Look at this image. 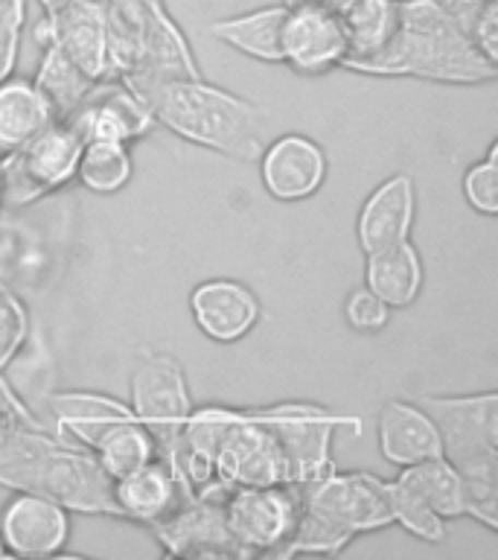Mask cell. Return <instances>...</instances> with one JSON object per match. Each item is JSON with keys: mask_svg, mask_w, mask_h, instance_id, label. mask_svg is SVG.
<instances>
[{"mask_svg": "<svg viewBox=\"0 0 498 560\" xmlns=\"http://www.w3.org/2000/svg\"><path fill=\"white\" fill-rule=\"evenodd\" d=\"M0 488L47 497L70 514L114 516V481L96 455L52 429L0 427Z\"/></svg>", "mask_w": 498, "mask_h": 560, "instance_id": "6da1fadb", "label": "cell"}, {"mask_svg": "<svg viewBox=\"0 0 498 560\" xmlns=\"http://www.w3.org/2000/svg\"><path fill=\"white\" fill-rule=\"evenodd\" d=\"M143 103L157 126H166L192 147L239 164H251L265 149V108L234 91L210 85L204 77L164 79Z\"/></svg>", "mask_w": 498, "mask_h": 560, "instance_id": "7a4b0ae2", "label": "cell"}, {"mask_svg": "<svg viewBox=\"0 0 498 560\" xmlns=\"http://www.w3.org/2000/svg\"><path fill=\"white\" fill-rule=\"evenodd\" d=\"M361 77L423 79L440 85H489L498 65L472 44L466 30L431 0H400V26L379 56L356 70Z\"/></svg>", "mask_w": 498, "mask_h": 560, "instance_id": "3957f363", "label": "cell"}, {"mask_svg": "<svg viewBox=\"0 0 498 560\" xmlns=\"http://www.w3.org/2000/svg\"><path fill=\"white\" fill-rule=\"evenodd\" d=\"M417 402L440 432L443 458L461 472L466 516L498 528V392L423 394Z\"/></svg>", "mask_w": 498, "mask_h": 560, "instance_id": "277c9868", "label": "cell"}, {"mask_svg": "<svg viewBox=\"0 0 498 560\" xmlns=\"http://www.w3.org/2000/svg\"><path fill=\"white\" fill-rule=\"evenodd\" d=\"M388 525H393L388 481L365 470H330L300 488V514L280 558L339 555L358 534Z\"/></svg>", "mask_w": 498, "mask_h": 560, "instance_id": "5b68a950", "label": "cell"}, {"mask_svg": "<svg viewBox=\"0 0 498 560\" xmlns=\"http://www.w3.org/2000/svg\"><path fill=\"white\" fill-rule=\"evenodd\" d=\"M82 138L64 120H52L21 149L0 155V205L29 208L76 178Z\"/></svg>", "mask_w": 498, "mask_h": 560, "instance_id": "8992f818", "label": "cell"}, {"mask_svg": "<svg viewBox=\"0 0 498 560\" xmlns=\"http://www.w3.org/2000/svg\"><path fill=\"white\" fill-rule=\"evenodd\" d=\"M129 406L155 438L157 455L173 462L181 450L183 423L195 409L181 362L166 350H143L131 371Z\"/></svg>", "mask_w": 498, "mask_h": 560, "instance_id": "52a82bcc", "label": "cell"}, {"mask_svg": "<svg viewBox=\"0 0 498 560\" xmlns=\"http://www.w3.org/2000/svg\"><path fill=\"white\" fill-rule=\"evenodd\" d=\"M300 514V488L239 485L225 497L227 528L245 558H280Z\"/></svg>", "mask_w": 498, "mask_h": 560, "instance_id": "ba28073f", "label": "cell"}, {"mask_svg": "<svg viewBox=\"0 0 498 560\" xmlns=\"http://www.w3.org/2000/svg\"><path fill=\"white\" fill-rule=\"evenodd\" d=\"M227 490H230L227 485L213 481L199 490L173 520L152 528L164 555H173V558H245L239 542L227 528Z\"/></svg>", "mask_w": 498, "mask_h": 560, "instance_id": "9c48e42d", "label": "cell"}, {"mask_svg": "<svg viewBox=\"0 0 498 560\" xmlns=\"http://www.w3.org/2000/svg\"><path fill=\"white\" fill-rule=\"evenodd\" d=\"M64 122L76 131L82 143L87 140L131 143L157 126L149 105L117 79H99L85 100L73 108V114L64 117Z\"/></svg>", "mask_w": 498, "mask_h": 560, "instance_id": "30bf717a", "label": "cell"}, {"mask_svg": "<svg viewBox=\"0 0 498 560\" xmlns=\"http://www.w3.org/2000/svg\"><path fill=\"white\" fill-rule=\"evenodd\" d=\"M38 47L56 44L85 77L108 79V30L103 0H70L59 12L42 15L33 30Z\"/></svg>", "mask_w": 498, "mask_h": 560, "instance_id": "8fae6325", "label": "cell"}, {"mask_svg": "<svg viewBox=\"0 0 498 560\" xmlns=\"http://www.w3.org/2000/svg\"><path fill=\"white\" fill-rule=\"evenodd\" d=\"M347 59V33L327 7H288L283 26V65L300 77H323Z\"/></svg>", "mask_w": 498, "mask_h": 560, "instance_id": "7c38bea8", "label": "cell"}, {"mask_svg": "<svg viewBox=\"0 0 498 560\" xmlns=\"http://www.w3.org/2000/svg\"><path fill=\"white\" fill-rule=\"evenodd\" d=\"M0 537L15 558H52L70 540V511L47 497L15 490L0 508Z\"/></svg>", "mask_w": 498, "mask_h": 560, "instance_id": "4fadbf2b", "label": "cell"}, {"mask_svg": "<svg viewBox=\"0 0 498 560\" xmlns=\"http://www.w3.org/2000/svg\"><path fill=\"white\" fill-rule=\"evenodd\" d=\"M195 497L181 472L166 462L164 455H155L140 470L114 481V502L120 511V520L157 528L166 520H173L190 499Z\"/></svg>", "mask_w": 498, "mask_h": 560, "instance_id": "5bb4252c", "label": "cell"}, {"mask_svg": "<svg viewBox=\"0 0 498 560\" xmlns=\"http://www.w3.org/2000/svg\"><path fill=\"white\" fill-rule=\"evenodd\" d=\"M260 178L271 199L304 201L321 190L327 178V155L318 140L306 135H283L262 149Z\"/></svg>", "mask_w": 498, "mask_h": 560, "instance_id": "9a60e30c", "label": "cell"}, {"mask_svg": "<svg viewBox=\"0 0 498 560\" xmlns=\"http://www.w3.org/2000/svg\"><path fill=\"white\" fill-rule=\"evenodd\" d=\"M190 313L208 339L234 345L260 322V301L239 280L213 278L192 289Z\"/></svg>", "mask_w": 498, "mask_h": 560, "instance_id": "2e32d148", "label": "cell"}, {"mask_svg": "<svg viewBox=\"0 0 498 560\" xmlns=\"http://www.w3.org/2000/svg\"><path fill=\"white\" fill-rule=\"evenodd\" d=\"M414 210H417L414 178L408 173L384 178L358 210L356 236L361 252H379V248L408 240L414 228Z\"/></svg>", "mask_w": 498, "mask_h": 560, "instance_id": "e0dca14e", "label": "cell"}, {"mask_svg": "<svg viewBox=\"0 0 498 560\" xmlns=\"http://www.w3.org/2000/svg\"><path fill=\"white\" fill-rule=\"evenodd\" d=\"M376 435H379L384 462L400 470L443 455L435 420L428 418V411L417 400L384 402L379 411V423H376Z\"/></svg>", "mask_w": 498, "mask_h": 560, "instance_id": "ac0fdd59", "label": "cell"}, {"mask_svg": "<svg viewBox=\"0 0 498 560\" xmlns=\"http://www.w3.org/2000/svg\"><path fill=\"white\" fill-rule=\"evenodd\" d=\"M52 432L73 438L87 450H94L96 441L120 420H131L129 402L117 400L111 394L99 392H56L50 397Z\"/></svg>", "mask_w": 498, "mask_h": 560, "instance_id": "d6986e66", "label": "cell"}, {"mask_svg": "<svg viewBox=\"0 0 498 560\" xmlns=\"http://www.w3.org/2000/svg\"><path fill=\"white\" fill-rule=\"evenodd\" d=\"M288 7L274 3V7L251 9L242 15L222 18L208 26L210 38L234 47L248 59L265 61V65H283V26H286Z\"/></svg>", "mask_w": 498, "mask_h": 560, "instance_id": "ffe728a7", "label": "cell"}, {"mask_svg": "<svg viewBox=\"0 0 498 560\" xmlns=\"http://www.w3.org/2000/svg\"><path fill=\"white\" fill-rule=\"evenodd\" d=\"M423 278H426L423 257L411 245V240L367 254V289L382 298L391 310H405L414 304L423 292Z\"/></svg>", "mask_w": 498, "mask_h": 560, "instance_id": "44dd1931", "label": "cell"}, {"mask_svg": "<svg viewBox=\"0 0 498 560\" xmlns=\"http://www.w3.org/2000/svg\"><path fill=\"white\" fill-rule=\"evenodd\" d=\"M347 33V59L341 70L356 73L361 65L379 56L400 26V0H356L341 15Z\"/></svg>", "mask_w": 498, "mask_h": 560, "instance_id": "7402d4cb", "label": "cell"}, {"mask_svg": "<svg viewBox=\"0 0 498 560\" xmlns=\"http://www.w3.org/2000/svg\"><path fill=\"white\" fill-rule=\"evenodd\" d=\"M52 120L56 114L35 82L15 77L0 82V155L29 143Z\"/></svg>", "mask_w": 498, "mask_h": 560, "instance_id": "603a6c76", "label": "cell"}, {"mask_svg": "<svg viewBox=\"0 0 498 560\" xmlns=\"http://www.w3.org/2000/svg\"><path fill=\"white\" fill-rule=\"evenodd\" d=\"M400 479L417 490L419 497L426 499L446 523L458 520V516H466V488H463L461 472L454 470L443 455L402 467Z\"/></svg>", "mask_w": 498, "mask_h": 560, "instance_id": "cb8c5ba5", "label": "cell"}, {"mask_svg": "<svg viewBox=\"0 0 498 560\" xmlns=\"http://www.w3.org/2000/svg\"><path fill=\"white\" fill-rule=\"evenodd\" d=\"M35 88L47 96L56 120H64L68 114H73L82 100L87 96V91L96 85V79L85 77L82 70L73 65V61L64 56V52L56 47V44H42V65H38V73H35Z\"/></svg>", "mask_w": 498, "mask_h": 560, "instance_id": "d4e9b609", "label": "cell"}, {"mask_svg": "<svg viewBox=\"0 0 498 560\" xmlns=\"http://www.w3.org/2000/svg\"><path fill=\"white\" fill-rule=\"evenodd\" d=\"M96 455V462L103 464V470L108 472V479L117 481L129 472L140 470L143 464H149L157 455V444L152 432H149L138 418L120 420L105 432L96 446L91 450Z\"/></svg>", "mask_w": 498, "mask_h": 560, "instance_id": "484cf974", "label": "cell"}, {"mask_svg": "<svg viewBox=\"0 0 498 560\" xmlns=\"http://www.w3.org/2000/svg\"><path fill=\"white\" fill-rule=\"evenodd\" d=\"M76 178L91 192L111 196L131 182V152L129 143L114 140H87L79 155Z\"/></svg>", "mask_w": 498, "mask_h": 560, "instance_id": "4316f807", "label": "cell"}, {"mask_svg": "<svg viewBox=\"0 0 498 560\" xmlns=\"http://www.w3.org/2000/svg\"><path fill=\"white\" fill-rule=\"evenodd\" d=\"M388 497H391V516L393 523L402 525L405 532L414 534L423 542H443L446 540V520L419 497L417 490L396 479L388 481Z\"/></svg>", "mask_w": 498, "mask_h": 560, "instance_id": "83f0119b", "label": "cell"}, {"mask_svg": "<svg viewBox=\"0 0 498 560\" xmlns=\"http://www.w3.org/2000/svg\"><path fill=\"white\" fill-rule=\"evenodd\" d=\"M29 313L7 280H0V371H7L29 341Z\"/></svg>", "mask_w": 498, "mask_h": 560, "instance_id": "f1b7e54d", "label": "cell"}, {"mask_svg": "<svg viewBox=\"0 0 498 560\" xmlns=\"http://www.w3.org/2000/svg\"><path fill=\"white\" fill-rule=\"evenodd\" d=\"M463 199L484 217L498 213V143H489L487 155L463 175Z\"/></svg>", "mask_w": 498, "mask_h": 560, "instance_id": "f546056e", "label": "cell"}, {"mask_svg": "<svg viewBox=\"0 0 498 560\" xmlns=\"http://www.w3.org/2000/svg\"><path fill=\"white\" fill-rule=\"evenodd\" d=\"M344 315H347V324L358 332H379L391 318V306L384 304L382 298L370 292L367 287L353 289L347 295V304H344Z\"/></svg>", "mask_w": 498, "mask_h": 560, "instance_id": "4dcf8cb0", "label": "cell"}, {"mask_svg": "<svg viewBox=\"0 0 498 560\" xmlns=\"http://www.w3.org/2000/svg\"><path fill=\"white\" fill-rule=\"evenodd\" d=\"M0 427H26V429H52L44 418H38L33 406L24 400V394L9 383V376L0 371Z\"/></svg>", "mask_w": 498, "mask_h": 560, "instance_id": "1f68e13d", "label": "cell"}, {"mask_svg": "<svg viewBox=\"0 0 498 560\" xmlns=\"http://www.w3.org/2000/svg\"><path fill=\"white\" fill-rule=\"evenodd\" d=\"M470 38L489 61H496L498 65V0H493V3L475 18V24L470 26Z\"/></svg>", "mask_w": 498, "mask_h": 560, "instance_id": "d6a6232c", "label": "cell"}, {"mask_svg": "<svg viewBox=\"0 0 498 560\" xmlns=\"http://www.w3.org/2000/svg\"><path fill=\"white\" fill-rule=\"evenodd\" d=\"M431 3H435L446 18H452L454 24L461 26V30H466V35H470V26L475 24V18H478L493 0H431Z\"/></svg>", "mask_w": 498, "mask_h": 560, "instance_id": "836d02e7", "label": "cell"}, {"mask_svg": "<svg viewBox=\"0 0 498 560\" xmlns=\"http://www.w3.org/2000/svg\"><path fill=\"white\" fill-rule=\"evenodd\" d=\"M29 0H0V38H21Z\"/></svg>", "mask_w": 498, "mask_h": 560, "instance_id": "e575fe53", "label": "cell"}, {"mask_svg": "<svg viewBox=\"0 0 498 560\" xmlns=\"http://www.w3.org/2000/svg\"><path fill=\"white\" fill-rule=\"evenodd\" d=\"M17 52H21V38H0V82H7L15 73Z\"/></svg>", "mask_w": 498, "mask_h": 560, "instance_id": "d590c367", "label": "cell"}, {"mask_svg": "<svg viewBox=\"0 0 498 560\" xmlns=\"http://www.w3.org/2000/svg\"><path fill=\"white\" fill-rule=\"evenodd\" d=\"M64 3H70V0H38V7L44 9V15H52V12H59Z\"/></svg>", "mask_w": 498, "mask_h": 560, "instance_id": "8d00e7d4", "label": "cell"}, {"mask_svg": "<svg viewBox=\"0 0 498 560\" xmlns=\"http://www.w3.org/2000/svg\"><path fill=\"white\" fill-rule=\"evenodd\" d=\"M286 7H323V0H283Z\"/></svg>", "mask_w": 498, "mask_h": 560, "instance_id": "74e56055", "label": "cell"}, {"mask_svg": "<svg viewBox=\"0 0 498 560\" xmlns=\"http://www.w3.org/2000/svg\"><path fill=\"white\" fill-rule=\"evenodd\" d=\"M0 558H9L7 546H3V537H0Z\"/></svg>", "mask_w": 498, "mask_h": 560, "instance_id": "f35d334b", "label": "cell"}]
</instances>
